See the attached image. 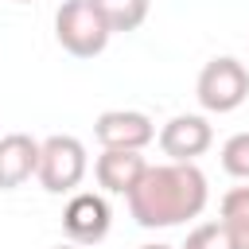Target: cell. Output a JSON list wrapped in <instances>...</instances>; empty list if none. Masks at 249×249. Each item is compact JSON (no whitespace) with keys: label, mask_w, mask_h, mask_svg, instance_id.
Wrapping results in <instances>:
<instances>
[{"label":"cell","mask_w":249,"mask_h":249,"mask_svg":"<svg viewBox=\"0 0 249 249\" xmlns=\"http://www.w3.org/2000/svg\"><path fill=\"white\" fill-rule=\"evenodd\" d=\"M109 226H113V210H109V202L97 191L70 195V202L62 210V233L74 245H97V241H105Z\"/></svg>","instance_id":"cell-5"},{"label":"cell","mask_w":249,"mask_h":249,"mask_svg":"<svg viewBox=\"0 0 249 249\" xmlns=\"http://www.w3.org/2000/svg\"><path fill=\"white\" fill-rule=\"evenodd\" d=\"M210 202L206 175L195 163H148L140 183L128 191V214L140 230H167L198 218Z\"/></svg>","instance_id":"cell-1"},{"label":"cell","mask_w":249,"mask_h":249,"mask_svg":"<svg viewBox=\"0 0 249 249\" xmlns=\"http://www.w3.org/2000/svg\"><path fill=\"white\" fill-rule=\"evenodd\" d=\"M54 249H82V245H74V241H70V245H54Z\"/></svg>","instance_id":"cell-15"},{"label":"cell","mask_w":249,"mask_h":249,"mask_svg":"<svg viewBox=\"0 0 249 249\" xmlns=\"http://www.w3.org/2000/svg\"><path fill=\"white\" fill-rule=\"evenodd\" d=\"M195 97L206 113H233L249 97V70L233 54H218L198 70Z\"/></svg>","instance_id":"cell-4"},{"label":"cell","mask_w":249,"mask_h":249,"mask_svg":"<svg viewBox=\"0 0 249 249\" xmlns=\"http://www.w3.org/2000/svg\"><path fill=\"white\" fill-rule=\"evenodd\" d=\"M233 241V249H249V187H233L222 195V218H218Z\"/></svg>","instance_id":"cell-10"},{"label":"cell","mask_w":249,"mask_h":249,"mask_svg":"<svg viewBox=\"0 0 249 249\" xmlns=\"http://www.w3.org/2000/svg\"><path fill=\"white\" fill-rule=\"evenodd\" d=\"M222 171L249 183V132H233L222 144Z\"/></svg>","instance_id":"cell-12"},{"label":"cell","mask_w":249,"mask_h":249,"mask_svg":"<svg viewBox=\"0 0 249 249\" xmlns=\"http://www.w3.org/2000/svg\"><path fill=\"white\" fill-rule=\"evenodd\" d=\"M93 8L101 12V19L109 23V31H136L148 19V0H93Z\"/></svg>","instance_id":"cell-11"},{"label":"cell","mask_w":249,"mask_h":249,"mask_svg":"<svg viewBox=\"0 0 249 249\" xmlns=\"http://www.w3.org/2000/svg\"><path fill=\"white\" fill-rule=\"evenodd\" d=\"M214 144V128L198 113H179L160 128V152L175 163H195Z\"/></svg>","instance_id":"cell-7"},{"label":"cell","mask_w":249,"mask_h":249,"mask_svg":"<svg viewBox=\"0 0 249 249\" xmlns=\"http://www.w3.org/2000/svg\"><path fill=\"white\" fill-rule=\"evenodd\" d=\"M140 249H175V245H163V241H152V245H140Z\"/></svg>","instance_id":"cell-14"},{"label":"cell","mask_w":249,"mask_h":249,"mask_svg":"<svg viewBox=\"0 0 249 249\" xmlns=\"http://www.w3.org/2000/svg\"><path fill=\"white\" fill-rule=\"evenodd\" d=\"M144 171H148V160H144V152H132V148H101V156L93 163L97 187L109 195H124V198L140 183Z\"/></svg>","instance_id":"cell-8"},{"label":"cell","mask_w":249,"mask_h":249,"mask_svg":"<svg viewBox=\"0 0 249 249\" xmlns=\"http://www.w3.org/2000/svg\"><path fill=\"white\" fill-rule=\"evenodd\" d=\"M16 4H31V0H16Z\"/></svg>","instance_id":"cell-16"},{"label":"cell","mask_w":249,"mask_h":249,"mask_svg":"<svg viewBox=\"0 0 249 249\" xmlns=\"http://www.w3.org/2000/svg\"><path fill=\"white\" fill-rule=\"evenodd\" d=\"M93 136H97L101 148H132V152H144L156 140V124L140 109H105L93 121Z\"/></svg>","instance_id":"cell-6"},{"label":"cell","mask_w":249,"mask_h":249,"mask_svg":"<svg viewBox=\"0 0 249 249\" xmlns=\"http://www.w3.org/2000/svg\"><path fill=\"white\" fill-rule=\"evenodd\" d=\"M179 249H233V241H230L222 222H202V226H195L187 233V241Z\"/></svg>","instance_id":"cell-13"},{"label":"cell","mask_w":249,"mask_h":249,"mask_svg":"<svg viewBox=\"0 0 249 249\" xmlns=\"http://www.w3.org/2000/svg\"><path fill=\"white\" fill-rule=\"evenodd\" d=\"M86 171H89V156H86V144H82L78 136L54 132V136L43 140L35 179H39V187H43L47 195H66V191H74V187L86 179Z\"/></svg>","instance_id":"cell-3"},{"label":"cell","mask_w":249,"mask_h":249,"mask_svg":"<svg viewBox=\"0 0 249 249\" xmlns=\"http://www.w3.org/2000/svg\"><path fill=\"white\" fill-rule=\"evenodd\" d=\"M39 148H43V140H35L27 132L0 136V191H16L39 171Z\"/></svg>","instance_id":"cell-9"},{"label":"cell","mask_w":249,"mask_h":249,"mask_svg":"<svg viewBox=\"0 0 249 249\" xmlns=\"http://www.w3.org/2000/svg\"><path fill=\"white\" fill-rule=\"evenodd\" d=\"M54 39L74 58H97L109 47L113 31L93 8V0H62V8L54 12Z\"/></svg>","instance_id":"cell-2"}]
</instances>
